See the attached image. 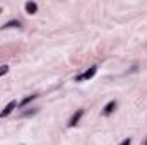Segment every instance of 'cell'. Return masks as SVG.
Segmentation results:
<instances>
[{
	"mask_svg": "<svg viewBox=\"0 0 147 145\" xmlns=\"http://www.w3.org/2000/svg\"><path fill=\"white\" fill-rule=\"evenodd\" d=\"M38 113V108H29L28 111H22L21 113V118H28V116H34Z\"/></svg>",
	"mask_w": 147,
	"mask_h": 145,
	"instance_id": "ba28073f",
	"label": "cell"
},
{
	"mask_svg": "<svg viewBox=\"0 0 147 145\" xmlns=\"http://www.w3.org/2000/svg\"><path fill=\"white\" fill-rule=\"evenodd\" d=\"M84 116V109H77L75 113L72 114V118L69 119V126H75L79 121H80V118Z\"/></svg>",
	"mask_w": 147,
	"mask_h": 145,
	"instance_id": "7a4b0ae2",
	"label": "cell"
},
{
	"mask_svg": "<svg viewBox=\"0 0 147 145\" xmlns=\"http://www.w3.org/2000/svg\"><path fill=\"white\" fill-rule=\"evenodd\" d=\"M24 9H26V14L33 15V14H36V12H38V3H36V2H26Z\"/></svg>",
	"mask_w": 147,
	"mask_h": 145,
	"instance_id": "277c9868",
	"label": "cell"
},
{
	"mask_svg": "<svg viewBox=\"0 0 147 145\" xmlns=\"http://www.w3.org/2000/svg\"><path fill=\"white\" fill-rule=\"evenodd\" d=\"M146 145H147V140H146Z\"/></svg>",
	"mask_w": 147,
	"mask_h": 145,
	"instance_id": "8fae6325",
	"label": "cell"
},
{
	"mask_svg": "<svg viewBox=\"0 0 147 145\" xmlns=\"http://www.w3.org/2000/svg\"><path fill=\"white\" fill-rule=\"evenodd\" d=\"M16 106H17V101H10V103H9L5 108L0 111V118H5V116H9V114H10V113L16 109Z\"/></svg>",
	"mask_w": 147,
	"mask_h": 145,
	"instance_id": "3957f363",
	"label": "cell"
},
{
	"mask_svg": "<svg viewBox=\"0 0 147 145\" xmlns=\"http://www.w3.org/2000/svg\"><path fill=\"white\" fill-rule=\"evenodd\" d=\"M115 109H116V101H110V103L103 108V114H105V116H110Z\"/></svg>",
	"mask_w": 147,
	"mask_h": 145,
	"instance_id": "5b68a950",
	"label": "cell"
},
{
	"mask_svg": "<svg viewBox=\"0 0 147 145\" xmlns=\"http://www.w3.org/2000/svg\"><path fill=\"white\" fill-rule=\"evenodd\" d=\"M12 28H21V21H9V22H5L3 26H2V29H12Z\"/></svg>",
	"mask_w": 147,
	"mask_h": 145,
	"instance_id": "8992f818",
	"label": "cell"
},
{
	"mask_svg": "<svg viewBox=\"0 0 147 145\" xmlns=\"http://www.w3.org/2000/svg\"><path fill=\"white\" fill-rule=\"evenodd\" d=\"M120 145H132V140H130V138H125V140H123Z\"/></svg>",
	"mask_w": 147,
	"mask_h": 145,
	"instance_id": "30bf717a",
	"label": "cell"
},
{
	"mask_svg": "<svg viewBox=\"0 0 147 145\" xmlns=\"http://www.w3.org/2000/svg\"><path fill=\"white\" fill-rule=\"evenodd\" d=\"M7 72H9V65H0V77H3Z\"/></svg>",
	"mask_w": 147,
	"mask_h": 145,
	"instance_id": "9c48e42d",
	"label": "cell"
},
{
	"mask_svg": "<svg viewBox=\"0 0 147 145\" xmlns=\"http://www.w3.org/2000/svg\"><path fill=\"white\" fill-rule=\"evenodd\" d=\"M0 12H2V9H0Z\"/></svg>",
	"mask_w": 147,
	"mask_h": 145,
	"instance_id": "7c38bea8",
	"label": "cell"
},
{
	"mask_svg": "<svg viewBox=\"0 0 147 145\" xmlns=\"http://www.w3.org/2000/svg\"><path fill=\"white\" fill-rule=\"evenodd\" d=\"M36 97H38V94H31V96H28V97H24V99H22V101L19 103V106L22 108V106H26V104H29L31 101H34Z\"/></svg>",
	"mask_w": 147,
	"mask_h": 145,
	"instance_id": "52a82bcc",
	"label": "cell"
},
{
	"mask_svg": "<svg viewBox=\"0 0 147 145\" xmlns=\"http://www.w3.org/2000/svg\"><path fill=\"white\" fill-rule=\"evenodd\" d=\"M96 72H98V67L94 65V67H91L89 70H86L84 73L77 75V77H75V80H89V79H92V77L96 75Z\"/></svg>",
	"mask_w": 147,
	"mask_h": 145,
	"instance_id": "6da1fadb",
	"label": "cell"
}]
</instances>
